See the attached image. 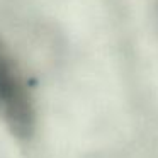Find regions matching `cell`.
I'll return each instance as SVG.
<instances>
[{
    "mask_svg": "<svg viewBox=\"0 0 158 158\" xmlns=\"http://www.w3.org/2000/svg\"><path fill=\"white\" fill-rule=\"evenodd\" d=\"M36 119V100L26 72L0 39V123L17 139H29L34 134Z\"/></svg>",
    "mask_w": 158,
    "mask_h": 158,
    "instance_id": "cell-1",
    "label": "cell"
},
{
    "mask_svg": "<svg viewBox=\"0 0 158 158\" xmlns=\"http://www.w3.org/2000/svg\"><path fill=\"white\" fill-rule=\"evenodd\" d=\"M156 15H158V0H156Z\"/></svg>",
    "mask_w": 158,
    "mask_h": 158,
    "instance_id": "cell-2",
    "label": "cell"
}]
</instances>
